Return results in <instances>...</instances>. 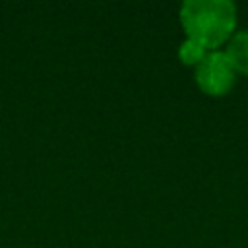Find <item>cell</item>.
I'll list each match as a JSON object with an SVG mask.
<instances>
[{
	"label": "cell",
	"instance_id": "obj_4",
	"mask_svg": "<svg viewBox=\"0 0 248 248\" xmlns=\"http://www.w3.org/2000/svg\"><path fill=\"white\" fill-rule=\"evenodd\" d=\"M209 50L203 46V45H200L198 41H194V39H188L186 37V41L180 45V48H178V56H180V60L184 62V64H190V66H198L200 62H202V58L207 54Z\"/></svg>",
	"mask_w": 248,
	"mask_h": 248
},
{
	"label": "cell",
	"instance_id": "obj_2",
	"mask_svg": "<svg viewBox=\"0 0 248 248\" xmlns=\"http://www.w3.org/2000/svg\"><path fill=\"white\" fill-rule=\"evenodd\" d=\"M196 81L209 95H223L234 81V70L221 50H209L196 66Z\"/></svg>",
	"mask_w": 248,
	"mask_h": 248
},
{
	"label": "cell",
	"instance_id": "obj_3",
	"mask_svg": "<svg viewBox=\"0 0 248 248\" xmlns=\"http://www.w3.org/2000/svg\"><path fill=\"white\" fill-rule=\"evenodd\" d=\"M225 54L234 72L248 74V29L238 31L231 37Z\"/></svg>",
	"mask_w": 248,
	"mask_h": 248
},
{
	"label": "cell",
	"instance_id": "obj_1",
	"mask_svg": "<svg viewBox=\"0 0 248 248\" xmlns=\"http://www.w3.org/2000/svg\"><path fill=\"white\" fill-rule=\"evenodd\" d=\"M180 21L188 39L215 50L231 37L236 10L229 0H186L180 8Z\"/></svg>",
	"mask_w": 248,
	"mask_h": 248
}]
</instances>
